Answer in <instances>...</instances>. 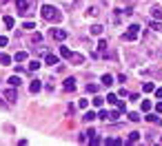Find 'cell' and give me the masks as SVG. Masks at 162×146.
Instances as JSON below:
<instances>
[{"label":"cell","instance_id":"6da1fadb","mask_svg":"<svg viewBox=\"0 0 162 146\" xmlns=\"http://www.w3.org/2000/svg\"><path fill=\"white\" fill-rule=\"evenodd\" d=\"M40 16L44 18L47 22H60V20H62V13H60L56 7H51V5H44V7L40 9Z\"/></svg>","mask_w":162,"mask_h":146},{"label":"cell","instance_id":"7a4b0ae2","mask_svg":"<svg viewBox=\"0 0 162 146\" xmlns=\"http://www.w3.org/2000/svg\"><path fill=\"white\" fill-rule=\"evenodd\" d=\"M138 33H140V27L138 24H131L129 29H127V33H125V40L127 42H133V40L138 38Z\"/></svg>","mask_w":162,"mask_h":146},{"label":"cell","instance_id":"3957f363","mask_svg":"<svg viewBox=\"0 0 162 146\" xmlns=\"http://www.w3.org/2000/svg\"><path fill=\"white\" fill-rule=\"evenodd\" d=\"M16 9H18V13L20 16H29V0H16Z\"/></svg>","mask_w":162,"mask_h":146},{"label":"cell","instance_id":"277c9868","mask_svg":"<svg viewBox=\"0 0 162 146\" xmlns=\"http://www.w3.org/2000/svg\"><path fill=\"white\" fill-rule=\"evenodd\" d=\"M49 35H51L53 40H60V42H62V40L67 38V31H64V29H51Z\"/></svg>","mask_w":162,"mask_h":146},{"label":"cell","instance_id":"5b68a950","mask_svg":"<svg viewBox=\"0 0 162 146\" xmlns=\"http://www.w3.org/2000/svg\"><path fill=\"white\" fill-rule=\"evenodd\" d=\"M16 97H18V95H16V86H11V89H7V91H5V100H7L9 104H14V102H16Z\"/></svg>","mask_w":162,"mask_h":146},{"label":"cell","instance_id":"8992f818","mask_svg":"<svg viewBox=\"0 0 162 146\" xmlns=\"http://www.w3.org/2000/svg\"><path fill=\"white\" fill-rule=\"evenodd\" d=\"M69 62H73V64H82V62H84V56H80V53H71V56H69Z\"/></svg>","mask_w":162,"mask_h":146},{"label":"cell","instance_id":"52a82bcc","mask_svg":"<svg viewBox=\"0 0 162 146\" xmlns=\"http://www.w3.org/2000/svg\"><path fill=\"white\" fill-rule=\"evenodd\" d=\"M40 89H42V82H40V80H33L31 84H29V91H31V93H38Z\"/></svg>","mask_w":162,"mask_h":146},{"label":"cell","instance_id":"ba28073f","mask_svg":"<svg viewBox=\"0 0 162 146\" xmlns=\"http://www.w3.org/2000/svg\"><path fill=\"white\" fill-rule=\"evenodd\" d=\"M120 120V108H116V111H111L107 115V122H118Z\"/></svg>","mask_w":162,"mask_h":146},{"label":"cell","instance_id":"9c48e42d","mask_svg":"<svg viewBox=\"0 0 162 146\" xmlns=\"http://www.w3.org/2000/svg\"><path fill=\"white\" fill-rule=\"evenodd\" d=\"M75 89V80L73 78H67L64 80V91H73Z\"/></svg>","mask_w":162,"mask_h":146},{"label":"cell","instance_id":"30bf717a","mask_svg":"<svg viewBox=\"0 0 162 146\" xmlns=\"http://www.w3.org/2000/svg\"><path fill=\"white\" fill-rule=\"evenodd\" d=\"M96 117H98V115L93 113V111H87V113H84V117H82V120H84V122L89 124V122H93V120H96Z\"/></svg>","mask_w":162,"mask_h":146},{"label":"cell","instance_id":"8fae6325","mask_svg":"<svg viewBox=\"0 0 162 146\" xmlns=\"http://www.w3.org/2000/svg\"><path fill=\"white\" fill-rule=\"evenodd\" d=\"M47 64H58V56H53V53H47Z\"/></svg>","mask_w":162,"mask_h":146},{"label":"cell","instance_id":"7c38bea8","mask_svg":"<svg viewBox=\"0 0 162 146\" xmlns=\"http://www.w3.org/2000/svg\"><path fill=\"white\" fill-rule=\"evenodd\" d=\"M0 64H2V67H7V64H11V58H9L7 53H0Z\"/></svg>","mask_w":162,"mask_h":146},{"label":"cell","instance_id":"4fadbf2b","mask_svg":"<svg viewBox=\"0 0 162 146\" xmlns=\"http://www.w3.org/2000/svg\"><path fill=\"white\" fill-rule=\"evenodd\" d=\"M98 51L102 53V56H107V40H100L98 42Z\"/></svg>","mask_w":162,"mask_h":146},{"label":"cell","instance_id":"5bb4252c","mask_svg":"<svg viewBox=\"0 0 162 146\" xmlns=\"http://www.w3.org/2000/svg\"><path fill=\"white\" fill-rule=\"evenodd\" d=\"M20 75H11V78H9V84H11V86H20Z\"/></svg>","mask_w":162,"mask_h":146},{"label":"cell","instance_id":"9a60e30c","mask_svg":"<svg viewBox=\"0 0 162 146\" xmlns=\"http://www.w3.org/2000/svg\"><path fill=\"white\" fill-rule=\"evenodd\" d=\"M102 84H104V86H111V84H113V78L109 75V73H104V75H102Z\"/></svg>","mask_w":162,"mask_h":146},{"label":"cell","instance_id":"2e32d148","mask_svg":"<svg viewBox=\"0 0 162 146\" xmlns=\"http://www.w3.org/2000/svg\"><path fill=\"white\" fill-rule=\"evenodd\" d=\"M14 60H16V62H25V60H27V53H25V51H18L16 56H14Z\"/></svg>","mask_w":162,"mask_h":146},{"label":"cell","instance_id":"e0dca14e","mask_svg":"<svg viewBox=\"0 0 162 146\" xmlns=\"http://www.w3.org/2000/svg\"><path fill=\"white\" fill-rule=\"evenodd\" d=\"M102 104H104V97H100V95L93 97V106H96V108H102Z\"/></svg>","mask_w":162,"mask_h":146},{"label":"cell","instance_id":"ac0fdd59","mask_svg":"<svg viewBox=\"0 0 162 146\" xmlns=\"http://www.w3.org/2000/svg\"><path fill=\"white\" fill-rule=\"evenodd\" d=\"M145 120H147V122H151V124H158V122H160V117H158V115H151V113H147V117H145Z\"/></svg>","mask_w":162,"mask_h":146},{"label":"cell","instance_id":"d6986e66","mask_svg":"<svg viewBox=\"0 0 162 146\" xmlns=\"http://www.w3.org/2000/svg\"><path fill=\"white\" fill-rule=\"evenodd\" d=\"M151 13H153V18L162 20V9H160V7H153V9H151Z\"/></svg>","mask_w":162,"mask_h":146},{"label":"cell","instance_id":"ffe728a7","mask_svg":"<svg viewBox=\"0 0 162 146\" xmlns=\"http://www.w3.org/2000/svg\"><path fill=\"white\" fill-rule=\"evenodd\" d=\"M153 89H156V86L151 84V82H145V84H142V91H145V93H151Z\"/></svg>","mask_w":162,"mask_h":146},{"label":"cell","instance_id":"44dd1931","mask_svg":"<svg viewBox=\"0 0 162 146\" xmlns=\"http://www.w3.org/2000/svg\"><path fill=\"white\" fill-rule=\"evenodd\" d=\"M2 22H5V27H9V29H11V27L16 24V22H14V18H11V16H5V20H2Z\"/></svg>","mask_w":162,"mask_h":146},{"label":"cell","instance_id":"7402d4cb","mask_svg":"<svg viewBox=\"0 0 162 146\" xmlns=\"http://www.w3.org/2000/svg\"><path fill=\"white\" fill-rule=\"evenodd\" d=\"M60 56H62L64 60H69V56H71V51L67 49V47H60Z\"/></svg>","mask_w":162,"mask_h":146},{"label":"cell","instance_id":"603a6c76","mask_svg":"<svg viewBox=\"0 0 162 146\" xmlns=\"http://www.w3.org/2000/svg\"><path fill=\"white\" fill-rule=\"evenodd\" d=\"M38 69H40V62H38V60H31V62H29V71H38Z\"/></svg>","mask_w":162,"mask_h":146},{"label":"cell","instance_id":"cb8c5ba5","mask_svg":"<svg viewBox=\"0 0 162 146\" xmlns=\"http://www.w3.org/2000/svg\"><path fill=\"white\" fill-rule=\"evenodd\" d=\"M142 111H145V113L151 111V102H149V100H142Z\"/></svg>","mask_w":162,"mask_h":146},{"label":"cell","instance_id":"d4e9b609","mask_svg":"<svg viewBox=\"0 0 162 146\" xmlns=\"http://www.w3.org/2000/svg\"><path fill=\"white\" fill-rule=\"evenodd\" d=\"M91 33H93V35H100V33H102V27H100V24H93V27H91Z\"/></svg>","mask_w":162,"mask_h":146},{"label":"cell","instance_id":"484cf974","mask_svg":"<svg viewBox=\"0 0 162 146\" xmlns=\"http://www.w3.org/2000/svg\"><path fill=\"white\" fill-rule=\"evenodd\" d=\"M138 140H140V133H136V131H133V133L129 135V142H133V144H136Z\"/></svg>","mask_w":162,"mask_h":146},{"label":"cell","instance_id":"4316f807","mask_svg":"<svg viewBox=\"0 0 162 146\" xmlns=\"http://www.w3.org/2000/svg\"><path fill=\"white\" fill-rule=\"evenodd\" d=\"M87 93H98V84H87Z\"/></svg>","mask_w":162,"mask_h":146},{"label":"cell","instance_id":"83f0119b","mask_svg":"<svg viewBox=\"0 0 162 146\" xmlns=\"http://www.w3.org/2000/svg\"><path fill=\"white\" fill-rule=\"evenodd\" d=\"M107 102H111V104H116V102H118V95H113V93H109V95H107Z\"/></svg>","mask_w":162,"mask_h":146},{"label":"cell","instance_id":"f1b7e54d","mask_svg":"<svg viewBox=\"0 0 162 146\" xmlns=\"http://www.w3.org/2000/svg\"><path fill=\"white\" fill-rule=\"evenodd\" d=\"M129 120L131 122H140V113H129Z\"/></svg>","mask_w":162,"mask_h":146},{"label":"cell","instance_id":"f546056e","mask_svg":"<svg viewBox=\"0 0 162 146\" xmlns=\"http://www.w3.org/2000/svg\"><path fill=\"white\" fill-rule=\"evenodd\" d=\"M149 27H151V29H153V31H160V29H162V24H158V22H151Z\"/></svg>","mask_w":162,"mask_h":146},{"label":"cell","instance_id":"4dcf8cb0","mask_svg":"<svg viewBox=\"0 0 162 146\" xmlns=\"http://www.w3.org/2000/svg\"><path fill=\"white\" fill-rule=\"evenodd\" d=\"M153 93H156L158 100H162V86H160V89H153Z\"/></svg>","mask_w":162,"mask_h":146},{"label":"cell","instance_id":"1f68e13d","mask_svg":"<svg viewBox=\"0 0 162 146\" xmlns=\"http://www.w3.org/2000/svg\"><path fill=\"white\" fill-rule=\"evenodd\" d=\"M22 29H36V24H33V22H25Z\"/></svg>","mask_w":162,"mask_h":146},{"label":"cell","instance_id":"d6a6232c","mask_svg":"<svg viewBox=\"0 0 162 146\" xmlns=\"http://www.w3.org/2000/svg\"><path fill=\"white\" fill-rule=\"evenodd\" d=\"M107 115H109L107 111H100V113H98V117H100V120H104V122H107Z\"/></svg>","mask_w":162,"mask_h":146},{"label":"cell","instance_id":"836d02e7","mask_svg":"<svg viewBox=\"0 0 162 146\" xmlns=\"http://www.w3.org/2000/svg\"><path fill=\"white\" fill-rule=\"evenodd\" d=\"M116 106L120 108V111H125V102H122V100H118V102H116Z\"/></svg>","mask_w":162,"mask_h":146},{"label":"cell","instance_id":"e575fe53","mask_svg":"<svg viewBox=\"0 0 162 146\" xmlns=\"http://www.w3.org/2000/svg\"><path fill=\"white\" fill-rule=\"evenodd\" d=\"M7 42H9V40L5 38V35H0V47H5V44H7Z\"/></svg>","mask_w":162,"mask_h":146},{"label":"cell","instance_id":"d590c367","mask_svg":"<svg viewBox=\"0 0 162 146\" xmlns=\"http://www.w3.org/2000/svg\"><path fill=\"white\" fill-rule=\"evenodd\" d=\"M156 111H158V113H162V100H160V102L156 104Z\"/></svg>","mask_w":162,"mask_h":146}]
</instances>
